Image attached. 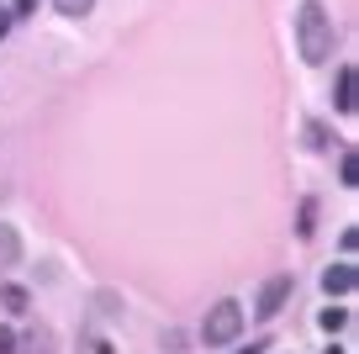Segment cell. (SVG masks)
<instances>
[{
  "mask_svg": "<svg viewBox=\"0 0 359 354\" xmlns=\"http://www.w3.org/2000/svg\"><path fill=\"white\" fill-rule=\"evenodd\" d=\"M296 43H302L306 64H327V53H333V22H327V11L317 0H306L296 11Z\"/></svg>",
  "mask_w": 359,
  "mask_h": 354,
  "instance_id": "cell-1",
  "label": "cell"
},
{
  "mask_svg": "<svg viewBox=\"0 0 359 354\" xmlns=\"http://www.w3.org/2000/svg\"><path fill=\"white\" fill-rule=\"evenodd\" d=\"M206 343H233L238 333H243V307L238 301H217L212 312H206Z\"/></svg>",
  "mask_w": 359,
  "mask_h": 354,
  "instance_id": "cell-2",
  "label": "cell"
},
{
  "mask_svg": "<svg viewBox=\"0 0 359 354\" xmlns=\"http://www.w3.org/2000/svg\"><path fill=\"white\" fill-rule=\"evenodd\" d=\"M291 301V275H275V280H264V291H259V317H275V312Z\"/></svg>",
  "mask_w": 359,
  "mask_h": 354,
  "instance_id": "cell-3",
  "label": "cell"
},
{
  "mask_svg": "<svg viewBox=\"0 0 359 354\" xmlns=\"http://www.w3.org/2000/svg\"><path fill=\"white\" fill-rule=\"evenodd\" d=\"M323 286L333 291V296H348V291H354V265H333V270H323Z\"/></svg>",
  "mask_w": 359,
  "mask_h": 354,
  "instance_id": "cell-4",
  "label": "cell"
},
{
  "mask_svg": "<svg viewBox=\"0 0 359 354\" xmlns=\"http://www.w3.org/2000/svg\"><path fill=\"white\" fill-rule=\"evenodd\" d=\"M22 259V238H16V228L11 222H0V270L6 265H16Z\"/></svg>",
  "mask_w": 359,
  "mask_h": 354,
  "instance_id": "cell-5",
  "label": "cell"
},
{
  "mask_svg": "<svg viewBox=\"0 0 359 354\" xmlns=\"http://www.w3.org/2000/svg\"><path fill=\"white\" fill-rule=\"evenodd\" d=\"M333 100H338V111H344V117L354 111V69H348V64L338 69V96H333Z\"/></svg>",
  "mask_w": 359,
  "mask_h": 354,
  "instance_id": "cell-6",
  "label": "cell"
},
{
  "mask_svg": "<svg viewBox=\"0 0 359 354\" xmlns=\"http://www.w3.org/2000/svg\"><path fill=\"white\" fill-rule=\"evenodd\" d=\"M27 301H32V296H27L22 286H0V307H6V312H27Z\"/></svg>",
  "mask_w": 359,
  "mask_h": 354,
  "instance_id": "cell-7",
  "label": "cell"
},
{
  "mask_svg": "<svg viewBox=\"0 0 359 354\" xmlns=\"http://www.w3.org/2000/svg\"><path fill=\"white\" fill-rule=\"evenodd\" d=\"M338 180H344V185H359V164H354V154L338 159Z\"/></svg>",
  "mask_w": 359,
  "mask_h": 354,
  "instance_id": "cell-8",
  "label": "cell"
},
{
  "mask_svg": "<svg viewBox=\"0 0 359 354\" xmlns=\"http://www.w3.org/2000/svg\"><path fill=\"white\" fill-rule=\"evenodd\" d=\"M53 6H58V11H64V16H85L90 6H95V0H53Z\"/></svg>",
  "mask_w": 359,
  "mask_h": 354,
  "instance_id": "cell-9",
  "label": "cell"
},
{
  "mask_svg": "<svg viewBox=\"0 0 359 354\" xmlns=\"http://www.w3.org/2000/svg\"><path fill=\"white\" fill-rule=\"evenodd\" d=\"M344 322H348V312H338V307H327V312H323V328H327V333H338Z\"/></svg>",
  "mask_w": 359,
  "mask_h": 354,
  "instance_id": "cell-10",
  "label": "cell"
},
{
  "mask_svg": "<svg viewBox=\"0 0 359 354\" xmlns=\"http://www.w3.org/2000/svg\"><path fill=\"white\" fill-rule=\"evenodd\" d=\"M306 143H312V148H327V133H323V127L312 122V127H306Z\"/></svg>",
  "mask_w": 359,
  "mask_h": 354,
  "instance_id": "cell-11",
  "label": "cell"
},
{
  "mask_svg": "<svg viewBox=\"0 0 359 354\" xmlns=\"http://www.w3.org/2000/svg\"><path fill=\"white\" fill-rule=\"evenodd\" d=\"M0 354H16V333H6V328H0Z\"/></svg>",
  "mask_w": 359,
  "mask_h": 354,
  "instance_id": "cell-12",
  "label": "cell"
},
{
  "mask_svg": "<svg viewBox=\"0 0 359 354\" xmlns=\"http://www.w3.org/2000/svg\"><path fill=\"white\" fill-rule=\"evenodd\" d=\"M37 11V0H16V16H32Z\"/></svg>",
  "mask_w": 359,
  "mask_h": 354,
  "instance_id": "cell-13",
  "label": "cell"
},
{
  "mask_svg": "<svg viewBox=\"0 0 359 354\" xmlns=\"http://www.w3.org/2000/svg\"><path fill=\"white\" fill-rule=\"evenodd\" d=\"M269 349V343H248V349H238V354H264Z\"/></svg>",
  "mask_w": 359,
  "mask_h": 354,
  "instance_id": "cell-14",
  "label": "cell"
},
{
  "mask_svg": "<svg viewBox=\"0 0 359 354\" xmlns=\"http://www.w3.org/2000/svg\"><path fill=\"white\" fill-rule=\"evenodd\" d=\"M6 32H11V16H6V11H0V37H6Z\"/></svg>",
  "mask_w": 359,
  "mask_h": 354,
  "instance_id": "cell-15",
  "label": "cell"
},
{
  "mask_svg": "<svg viewBox=\"0 0 359 354\" xmlns=\"http://www.w3.org/2000/svg\"><path fill=\"white\" fill-rule=\"evenodd\" d=\"M327 354H344V349H327Z\"/></svg>",
  "mask_w": 359,
  "mask_h": 354,
  "instance_id": "cell-16",
  "label": "cell"
}]
</instances>
